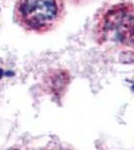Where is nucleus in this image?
Wrapping results in <instances>:
<instances>
[{
    "mask_svg": "<svg viewBox=\"0 0 134 150\" xmlns=\"http://www.w3.org/2000/svg\"><path fill=\"white\" fill-rule=\"evenodd\" d=\"M64 0H16L14 21L24 30L45 33L63 19Z\"/></svg>",
    "mask_w": 134,
    "mask_h": 150,
    "instance_id": "f257e3e1",
    "label": "nucleus"
},
{
    "mask_svg": "<svg viewBox=\"0 0 134 150\" xmlns=\"http://www.w3.org/2000/svg\"><path fill=\"white\" fill-rule=\"evenodd\" d=\"M133 21L134 4L129 1L119 2L107 7L98 16L95 32L100 40L124 44Z\"/></svg>",
    "mask_w": 134,
    "mask_h": 150,
    "instance_id": "f03ea898",
    "label": "nucleus"
},
{
    "mask_svg": "<svg viewBox=\"0 0 134 150\" xmlns=\"http://www.w3.org/2000/svg\"><path fill=\"white\" fill-rule=\"evenodd\" d=\"M124 44L134 48V21H133L132 25H131L130 30H129L127 36H126V39L124 41Z\"/></svg>",
    "mask_w": 134,
    "mask_h": 150,
    "instance_id": "7ed1b4c3",
    "label": "nucleus"
}]
</instances>
